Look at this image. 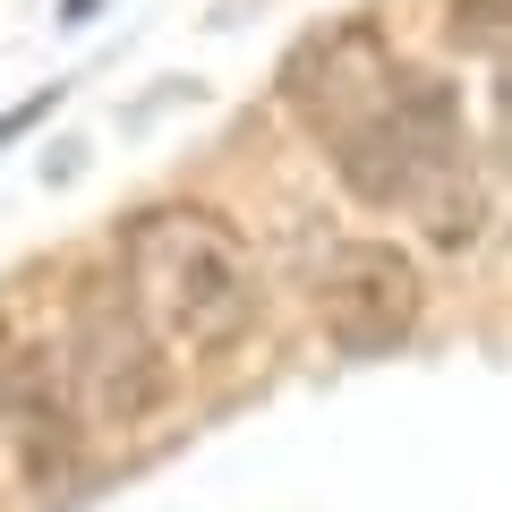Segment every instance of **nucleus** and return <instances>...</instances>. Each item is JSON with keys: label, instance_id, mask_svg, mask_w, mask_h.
Masks as SVG:
<instances>
[{"label": "nucleus", "instance_id": "f03ea898", "mask_svg": "<svg viewBox=\"0 0 512 512\" xmlns=\"http://www.w3.org/2000/svg\"><path fill=\"white\" fill-rule=\"evenodd\" d=\"M325 163L359 205H384V214H393V205L410 214L436 180L478 171L470 163V128H461V94L444 86V77H427V69H402L359 120L333 128Z\"/></svg>", "mask_w": 512, "mask_h": 512}, {"label": "nucleus", "instance_id": "39448f33", "mask_svg": "<svg viewBox=\"0 0 512 512\" xmlns=\"http://www.w3.org/2000/svg\"><path fill=\"white\" fill-rule=\"evenodd\" d=\"M393 77H402V60L384 52V35H376L367 18H342V26H316V35L291 52V69H282V94H291V111L308 120V137L325 146L333 128L359 120V111L376 103Z\"/></svg>", "mask_w": 512, "mask_h": 512}, {"label": "nucleus", "instance_id": "0eeeda50", "mask_svg": "<svg viewBox=\"0 0 512 512\" xmlns=\"http://www.w3.org/2000/svg\"><path fill=\"white\" fill-rule=\"evenodd\" d=\"M504 111H512V77H504Z\"/></svg>", "mask_w": 512, "mask_h": 512}, {"label": "nucleus", "instance_id": "423d86ee", "mask_svg": "<svg viewBox=\"0 0 512 512\" xmlns=\"http://www.w3.org/2000/svg\"><path fill=\"white\" fill-rule=\"evenodd\" d=\"M444 35L461 52H512V0H453L444 9Z\"/></svg>", "mask_w": 512, "mask_h": 512}, {"label": "nucleus", "instance_id": "7ed1b4c3", "mask_svg": "<svg viewBox=\"0 0 512 512\" xmlns=\"http://www.w3.org/2000/svg\"><path fill=\"white\" fill-rule=\"evenodd\" d=\"M69 402L77 419H103V427H137L171 402V350L146 333V316L128 308L120 274H94L69 308Z\"/></svg>", "mask_w": 512, "mask_h": 512}, {"label": "nucleus", "instance_id": "f257e3e1", "mask_svg": "<svg viewBox=\"0 0 512 512\" xmlns=\"http://www.w3.org/2000/svg\"><path fill=\"white\" fill-rule=\"evenodd\" d=\"M111 274L171 359H214L256 325V256L239 239V222H222L214 205L128 214Z\"/></svg>", "mask_w": 512, "mask_h": 512}, {"label": "nucleus", "instance_id": "20e7f679", "mask_svg": "<svg viewBox=\"0 0 512 512\" xmlns=\"http://www.w3.org/2000/svg\"><path fill=\"white\" fill-rule=\"evenodd\" d=\"M427 316V282L410 265V248L393 239H342L316 274V325L342 359H384L402 350Z\"/></svg>", "mask_w": 512, "mask_h": 512}]
</instances>
